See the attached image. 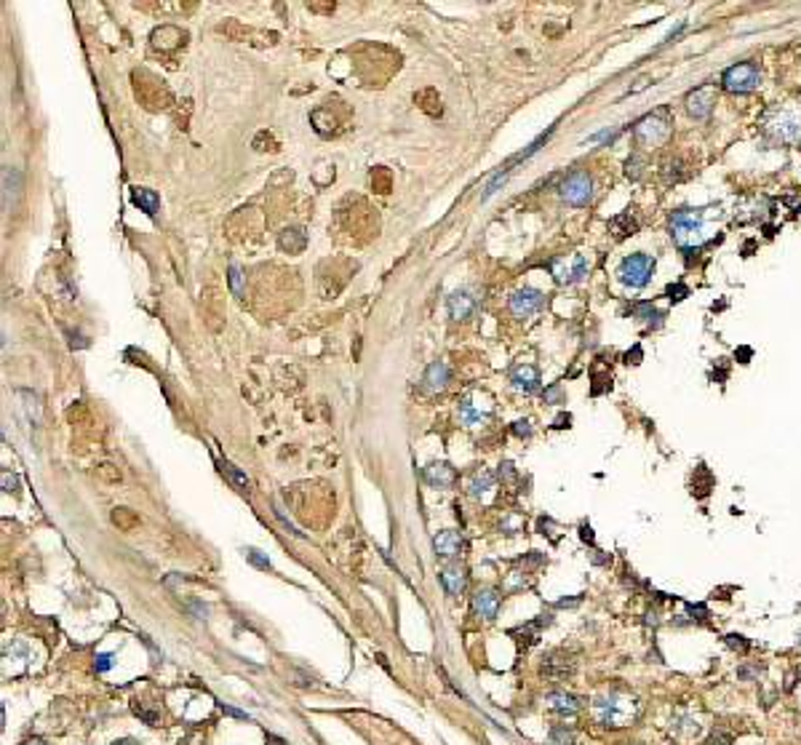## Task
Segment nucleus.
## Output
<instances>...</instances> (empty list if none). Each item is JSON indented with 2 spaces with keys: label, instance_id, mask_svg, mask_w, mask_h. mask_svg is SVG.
Masks as SVG:
<instances>
[{
  "label": "nucleus",
  "instance_id": "f257e3e1",
  "mask_svg": "<svg viewBox=\"0 0 801 745\" xmlns=\"http://www.w3.org/2000/svg\"><path fill=\"white\" fill-rule=\"evenodd\" d=\"M639 716H641V700L636 694L622 692V689L604 692L593 700V719H596L601 726H612V729L630 726Z\"/></svg>",
  "mask_w": 801,
  "mask_h": 745
},
{
  "label": "nucleus",
  "instance_id": "f03ea898",
  "mask_svg": "<svg viewBox=\"0 0 801 745\" xmlns=\"http://www.w3.org/2000/svg\"><path fill=\"white\" fill-rule=\"evenodd\" d=\"M670 238L684 251H692L705 244V211L702 209H679L670 214Z\"/></svg>",
  "mask_w": 801,
  "mask_h": 745
},
{
  "label": "nucleus",
  "instance_id": "7ed1b4c3",
  "mask_svg": "<svg viewBox=\"0 0 801 745\" xmlns=\"http://www.w3.org/2000/svg\"><path fill=\"white\" fill-rule=\"evenodd\" d=\"M721 86L732 94H751L761 86V70L756 61H737L724 70Z\"/></svg>",
  "mask_w": 801,
  "mask_h": 745
},
{
  "label": "nucleus",
  "instance_id": "20e7f679",
  "mask_svg": "<svg viewBox=\"0 0 801 745\" xmlns=\"http://www.w3.org/2000/svg\"><path fill=\"white\" fill-rule=\"evenodd\" d=\"M617 276H620V281H622L625 286L644 289L652 281V276H655V256L644 254V251L625 256V259L620 262Z\"/></svg>",
  "mask_w": 801,
  "mask_h": 745
},
{
  "label": "nucleus",
  "instance_id": "39448f33",
  "mask_svg": "<svg viewBox=\"0 0 801 745\" xmlns=\"http://www.w3.org/2000/svg\"><path fill=\"white\" fill-rule=\"evenodd\" d=\"M764 129L780 142H799L801 139V113L796 110H772L764 121Z\"/></svg>",
  "mask_w": 801,
  "mask_h": 745
},
{
  "label": "nucleus",
  "instance_id": "423d86ee",
  "mask_svg": "<svg viewBox=\"0 0 801 745\" xmlns=\"http://www.w3.org/2000/svg\"><path fill=\"white\" fill-rule=\"evenodd\" d=\"M670 129H673V123H670L668 110H657V113L641 118V121L636 123L633 134H636V139H639L641 144H650V147H655V144L668 139Z\"/></svg>",
  "mask_w": 801,
  "mask_h": 745
},
{
  "label": "nucleus",
  "instance_id": "0eeeda50",
  "mask_svg": "<svg viewBox=\"0 0 801 745\" xmlns=\"http://www.w3.org/2000/svg\"><path fill=\"white\" fill-rule=\"evenodd\" d=\"M561 198L569 206H588L593 201V179L585 171H572L561 184Z\"/></svg>",
  "mask_w": 801,
  "mask_h": 745
},
{
  "label": "nucleus",
  "instance_id": "6e6552de",
  "mask_svg": "<svg viewBox=\"0 0 801 745\" xmlns=\"http://www.w3.org/2000/svg\"><path fill=\"white\" fill-rule=\"evenodd\" d=\"M542 305H545V296L537 289H518L516 294L510 296V313L516 318H529L532 313L542 310Z\"/></svg>",
  "mask_w": 801,
  "mask_h": 745
},
{
  "label": "nucleus",
  "instance_id": "1a4fd4ad",
  "mask_svg": "<svg viewBox=\"0 0 801 745\" xmlns=\"http://www.w3.org/2000/svg\"><path fill=\"white\" fill-rule=\"evenodd\" d=\"M713 104H716V94H713V86H700L687 96V113L695 118V121H705L713 113Z\"/></svg>",
  "mask_w": 801,
  "mask_h": 745
},
{
  "label": "nucleus",
  "instance_id": "9d476101",
  "mask_svg": "<svg viewBox=\"0 0 801 745\" xmlns=\"http://www.w3.org/2000/svg\"><path fill=\"white\" fill-rule=\"evenodd\" d=\"M473 612H476L478 617H484V620H494L497 612H499L497 591H492V588H481V591H476V596H473Z\"/></svg>",
  "mask_w": 801,
  "mask_h": 745
},
{
  "label": "nucleus",
  "instance_id": "9b49d317",
  "mask_svg": "<svg viewBox=\"0 0 801 745\" xmlns=\"http://www.w3.org/2000/svg\"><path fill=\"white\" fill-rule=\"evenodd\" d=\"M513 385H516V390H521V393H534V390H539V371L537 366H532V364H518L516 369H513Z\"/></svg>",
  "mask_w": 801,
  "mask_h": 745
},
{
  "label": "nucleus",
  "instance_id": "f8f14e48",
  "mask_svg": "<svg viewBox=\"0 0 801 745\" xmlns=\"http://www.w3.org/2000/svg\"><path fill=\"white\" fill-rule=\"evenodd\" d=\"M19 193H21V174L16 171V169H11V166H6V169H3V209H6V211L14 209Z\"/></svg>",
  "mask_w": 801,
  "mask_h": 745
},
{
  "label": "nucleus",
  "instance_id": "ddd939ff",
  "mask_svg": "<svg viewBox=\"0 0 801 745\" xmlns=\"http://www.w3.org/2000/svg\"><path fill=\"white\" fill-rule=\"evenodd\" d=\"M548 708L553 711V714L558 716H574L582 708V703H579L577 694H569V692H553L548 694Z\"/></svg>",
  "mask_w": 801,
  "mask_h": 745
},
{
  "label": "nucleus",
  "instance_id": "4468645a",
  "mask_svg": "<svg viewBox=\"0 0 801 745\" xmlns=\"http://www.w3.org/2000/svg\"><path fill=\"white\" fill-rule=\"evenodd\" d=\"M425 479H427L430 486H436V489H447V486H452V484L457 481V473L449 462H433L430 468H425Z\"/></svg>",
  "mask_w": 801,
  "mask_h": 745
},
{
  "label": "nucleus",
  "instance_id": "2eb2a0df",
  "mask_svg": "<svg viewBox=\"0 0 801 745\" xmlns=\"http://www.w3.org/2000/svg\"><path fill=\"white\" fill-rule=\"evenodd\" d=\"M449 316L454 318V321H467V318L473 316V310H476V302H473V296L467 294V291H454V294L449 296Z\"/></svg>",
  "mask_w": 801,
  "mask_h": 745
},
{
  "label": "nucleus",
  "instance_id": "dca6fc26",
  "mask_svg": "<svg viewBox=\"0 0 801 745\" xmlns=\"http://www.w3.org/2000/svg\"><path fill=\"white\" fill-rule=\"evenodd\" d=\"M441 582H444V588H447L449 596H459V593L465 591V569L459 566V564H447L444 569H441Z\"/></svg>",
  "mask_w": 801,
  "mask_h": 745
},
{
  "label": "nucleus",
  "instance_id": "f3484780",
  "mask_svg": "<svg viewBox=\"0 0 801 745\" xmlns=\"http://www.w3.org/2000/svg\"><path fill=\"white\" fill-rule=\"evenodd\" d=\"M433 548H436V556L452 559L462 548V534L459 531H438L436 540H433Z\"/></svg>",
  "mask_w": 801,
  "mask_h": 745
},
{
  "label": "nucleus",
  "instance_id": "a211bd4d",
  "mask_svg": "<svg viewBox=\"0 0 801 745\" xmlns=\"http://www.w3.org/2000/svg\"><path fill=\"white\" fill-rule=\"evenodd\" d=\"M449 377H452V371H449V366L444 364V361H436V364H430L425 371V388L427 390H444L447 388Z\"/></svg>",
  "mask_w": 801,
  "mask_h": 745
},
{
  "label": "nucleus",
  "instance_id": "6ab92c4d",
  "mask_svg": "<svg viewBox=\"0 0 801 745\" xmlns=\"http://www.w3.org/2000/svg\"><path fill=\"white\" fill-rule=\"evenodd\" d=\"M585 273H588V259L582 254H577L574 262H572V267H556V281L558 284H574V281H579Z\"/></svg>",
  "mask_w": 801,
  "mask_h": 745
},
{
  "label": "nucleus",
  "instance_id": "aec40b11",
  "mask_svg": "<svg viewBox=\"0 0 801 745\" xmlns=\"http://www.w3.org/2000/svg\"><path fill=\"white\" fill-rule=\"evenodd\" d=\"M131 201H134V206H139V209L147 211V214H155V211L161 209V198H158V193H155V190H147V187H134Z\"/></svg>",
  "mask_w": 801,
  "mask_h": 745
},
{
  "label": "nucleus",
  "instance_id": "412c9836",
  "mask_svg": "<svg viewBox=\"0 0 801 745\" xmlns=\"http://www.w3.org/2000/svg\"><path fill=\"white\" fill-rule=\"evenodd\" d=\"M281 249L284 251H289V254H297V251H302L304 244H307V235H304L302 227H286L284 233H281Z\"/></svg>",
  "mask_w": 801,
  "mask_h": 745
},
{
  "label": "nucleus",
  "instance_id": "4be33fe9",
  "mask_svg": "<svg viewBox=\"0 0 801 745\" xmlns=\"http://www.w3.org/2000/svg\"><path fill=\"white\" fill-rule=\"evenodd\" d=\"M574 671V660H567V657H550L542 665V674L548 679H567Z\"/></svg>",
  "mask_w": 801,
  "mask_h": 745
},
{
  "label": "nucleus",
  "instance_id": "5701e85b",
  "mask_svg": "<svg viewBox=\"0 0 801 745\" xmlns=\"http://www.w3.org/2000/svg\"><path fill=\"white\" fill-rule=\"evenodd\" d=\"M492 486H494V476H492L489 470H478L476 476L470 479V494H473V497H481V494H487Z\"/></svg>",
  "mask_w": 801,
  "mask_h": 745
},
{
  "label": "nucleus",
  "instance_id": "b1692460",
  "mask_svg": "<svg viewBox=\"0 0 801 745\" xmlns=\"http://www.w3.org/2000/svg\"><path fill=\"white\" fill-rule=\"evenodd\" d=\"M697 468H700L702 479L695 476V481H692V494H695V497H708V491L713 489V476H710V470L705 468V465H697Z\"/></svg>",
  "mask_w": 801,
  "mask_h": 745
},
{
  "label": "nucleus",
  "instance_id": "393cba45",
  "mask_svg": "<svg viewBox=\"0 0 801 745\" xmlns=\"http://www.w3.org/2000/svg\"><path fill=\"white\" fill-rule=\"evenodd\" d=\"M222 470L224 473H227V476H230V481H233L235 486H238V489L241 491H249V486H252V484H249V479H246L244 473H241V470L235 468L233 462H227V459H224L222 462Z\"/></svg>",
  "mask_w": 801,
  "mask_h": 745
},
{
  "label": "nucleus",
  "instance_id": "a878e982",
  "mask_svg": "<svg viewBox=\"0 0 801 745\" xmlns=\"http://www.w3.org/2000/svg\"><path fill=\"white\" fill-rule=\"evenodd\" d=\"M574 743V732L567 726H553L548 737V745H572Z\"/></svg>",
  "mask_w": 801,
  "mask_h": 745
},
{
  "label": "nucleus",
  "instance_id": "bb28decb",
  "mask_svg": "<svg viewBox=\"0 0 801 745\" xmlns=\"http://www.w3.org/2000/svg\"><path fill=\"white\" fill-rule=\"evenodd\" d=\"M230 289H233L235 296H244L246 294L244 273H241V267H238V265H230Z\"/></svg>",
  "mask_w": 801,
  "mask_h": 745
},
{
  "label": "nucleus",
  "instance_id": "cd10ccee",
  "mask_svg": "<svg viewBox=\"0 0 801 745\" xmlns=\"http://www.w3.org/2000/svg\"><path fill=\"white\" fill-rule=\"evenodd\" d=\"M724 641H727L730 649H735V652H740V654H748V649H751V641H748L745 636H740V633H730Z\"/></svg>",
  "mask_w": 801,
  "mask_h": 745
},
{
  "label": "nucleus",
  "instance_id": "c85d7f7f",
  "mask_svg": "<svg viewBox=\"0 0 801 745\" xmlns=\"http://www.w3.org/2000/svg\"><path fill=\"white\" fill-rule=\"evenodd\" d=\"M705 745H732V735L724 732V729H713L710 737L705 740Z\"/></svg>",
  "mask_w": 801,
  "mask_h": 745
},
{
  "label": "nucleus",
  "instance_id": "c756f323",
  "mask_svg": "<svg viewBox=\"0 0 801 745\" xmlns=\"http://www.w3.org/2000/svg\"><path fill=\"white\" fill-rule=\"evenodd\" d=\"M668 296L673 299V302H681L684 296H690V286H684V284H670Z\"/></svg>",
  "mask_w": 801,
  "mask_h": 745
},
{
  "label": "nucleus",
  "instance_id": "7c9ffc66",
  "mask_svg": "<svg viewBox=\"0 0 801 745\" xmlns=\"http://www.w3.org/2000/svg\"><path fill=\"white\" fill-rule=\"evenodd\" d=\"M94 665H96V671H99V674H104V671H110V668H112V654H110V652L96 654V657H94Z\"/></svg>",
  "mask_w": 801,
  "mask_h": 745
},
{
  "label": "nucleus",
  "instance_id": "2f4dec72",
  "mask_svg": "<svg viewBox=\"0 0 801 745\" xmlns=\"http://www.w3.org/2000/svg\"><path fill=\"white\" fill-rule=\"evenodd\" d=\"M545 401H548V404H564V390H561V385H550V388L545 390Z\"/></svg>",
  "mask_w": 801,
  "mask_h": 745
},
{
  "label": "nucleus",
  "instance_id": "473e14b6",
  "mask_svg": "<svg viewBox=\"0 0 801 745\" xmlns=\"http://www.w3.org/2000/svg\"><path fill=\"white\" fill-rule=\"evenodd\" d=\"M246 556H249V559H252L257 566H262V569H267V566H270V561H267V559H264V556L257 551V548H246Z\"/></svg>",
  "mask_w": 801,
  "mask_h": 745
},
{
  "label": "nucleus",
  "instance_id": "72a5a7b5",
  "mask_svg": "<svg viewBox=\"0 0 801 745\" xmlns=\"http://www.w3.org/2000/svg\"><path fill=\"white\" fill-rule=\"evenodd\" d=\"M641 358H644V350H641V345H633V350H628L625 361H628V364H641Z\"/></svg>",
  "mask_w": 801,
  "mask_h": 745
},
{
  "label": "nucleus",
  "instance_id": "f704fd0d",
  "mask_svg": "<svg viewBox=\"0 0 801 745\" xmlns=\"http://www.w3.org/2000/svg\"><path fill=\"white\" fill-rule=\"evenodd\" d=\"M687 612H690V614H700V620H705V617H708V609H705L702 604H687Z\"/></svg>",
  "mask_w": 801,
  "mask_h": 745
},
{
  "label": "nucleus",
  "instance_id": "c9c22d12",
  "mask_svg": "<svg viewBox=\"0 0 801 745\" xmlns=\"http://www.w3.org/2000/svg\"><path fill=\"white\" fill-rule=\"evenodd\" d=\"M753 356V350L751 347H740V350H737V353H735V358H740V364H748V358Z\"/></svg>",
  "mask_w": 801,
  "mask_h": 745
},
{
  "label": "nucleus",
  "instance_id": "e433bc0d",
  "mask_svg": "<svg viewBox=\"0 0 801 745\" xmlns=\"http://www.w3.org/2000/svg\"><path fill=\"white\" fill-rule=\"evenodd\" d=\"M518 433V436H532V428H529V422L524 419V422H516V428H513Z\"/></svg>",
  "mask_w": 801,
  "mask_h": 745
},
{
  "label": "nucleus",
  "instance_id": "4c0bfd02",
  "mask_svg": "<svg viewBox=\"0 0 801 745\" xmlns=\"http://www.w3.org/2000/svg\"><path fill=\"white\" fill-rule=\"evenodd\" d=\"M3 484H6V491H16V479H9V473H3Z\"/></svg>",
  "mask_w": 801,
  "mask_h": 745
},
{
  "label": "nucleus",
  "instance_id": "58836bf2",
  "mask_svg": "<svg viewBox=\"0 0 801 745\" xmlns=\"http://www.w3.org/2000/svg\"><path fill=\"white\" fill-rule=\"evenodd\" d=\"M569 422H572V417H569V414H561V417L556 419V428H569Z\"/></svg>",
  "mask_w": 801,
  "mask_h": 745
},
{
  "label": "nucleus",
  "instance_id": "ea45409f",
  "mask_svg": "<svg viewBox=\"0 0 801 745\" xmlns=\"http://www.w3.org/2000/svg\"><path fill=\"white\" fill-rule=\"evenodd\" d=\"M222 711H224V714H230V716H238V719H246V714L235 711V708H230V705H222Z\"/></svg>",
  "mask_w": 801,
  "mask_h": 745
},
{
  "label": "nucleus",
  "instance_id": "a19ab883",
  "mask_svg": "<svg viewBox=\"0 0 801 745\" xmlns=\"http://www.w3.org/2000/svg\"><path fill=\"white\" fill-rule=\"evenodd\" d=\"M24 745H46V743H43V740H30V743H24Z\"/></svg>",
  "mask_w": 801,
  "mask_h": 745
},
{
  "label": "nucleus",
  "instance_id": "79ce46f5",
  "mask_svg": "<svg viewBox=\"0 0 801 745\" xmlns=\"http://www.w3.org/2000/svg\"><path fill=\"white\" fill-rule=\"evenodd\" d=\"M115 745H134L131 740H121V743H115Z\"/></svg>",
  "mask_w": 801,
  "mask_h": 745
}]
</instances>
